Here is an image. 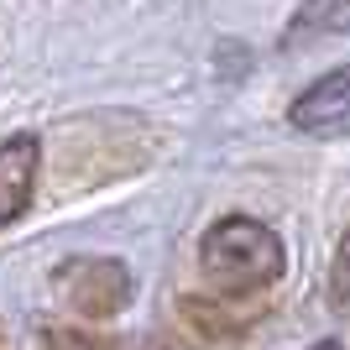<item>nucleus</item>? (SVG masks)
Listing matches in <instances>:
<instances>
[{"label": "nucleus", "mask_w": 350, "mask_h": 350, "mask_svg": "<svg viewBox=\"0 0 350 350\" xmlns=\"http://www.w3.org/2000/svg\"><path fill=\"white\" fill-rule=\"evenodd\" d=\"M58 288L79 314H110V308L126 304V267L105 262V256H84V262H68L58 272Z\"/></svg>", "instance_id": "3"}, {"label": "nucleus", "mask_w": 350, "mask_h": 350, "mask_svg": "<svg viewBox=\"0 0 350 350\" xmlns=\"http://www.w3.org/2000/svg\"><path fill=\"white\" fill-rule=\"evenodd\" d=\"M199 267L219 293H256L282 278L288 251H282L278 230H267L262 219L230 215L209 225V235L199 241Z\"/></svg>", "instance_id": "1"}, {"label": "nucleus", "mask_w": 350, "mask_h": 350, "mask_svg": "<svg viewBox=\"0 0 350 350\" xmlns=\"http://www.w3.org/2000/svg\"><path fill=\"white\" fill-rule=\"evenodd\" d=\"M329 31H350V0H304L293 16L288 42H308V37H329Z\"/></svg>", "instance_id": "5"}, {"label": "nucleus", "mask_w": 350, "mask_h": 350, "mask_svg": "<svg viewBox=\"0 0 350 350\" xmlns=\"http://www.w3.org/2000/svg\"><path fill=\"white\" fill-rule=\"evenodd\" d=\"M293 131L304 136H350V68H335L324 73L319 84H308L288 110Z\"/></svg>", "instance_id": "2"}, {"label": "nucleus", "mask_w": 350, "mask_h": 350, "mask_svg": "<svg viewBox=\"0 0 350 350\" xmlns=\"http://www.w3.org/2000/svg\"><path fill=\"white\" fill-rule=\"evenodd\" d=\"M37 162H42L37 136H11V142H0V225H11V219H21L31 209Z\"/></svg>", "instance_id": "4"}, {"label": "nucleus", "mask_w": 350, "mask_h": 350, "mask_svg": "<svg viewBox=\"0 0 350 350\" xmlns=\"http://www.w3.org/2000/svg\"><path fill=\"white\" fill-rule=\"evenodd\" d=\"M314 350H340V340H324V345H314Z\"/></svg>", "instance_id": "6"}]
</instances>
